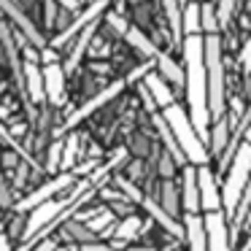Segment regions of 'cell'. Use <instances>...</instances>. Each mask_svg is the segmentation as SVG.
Wrapping results in <instances>:
<instances>
[{
  "instance_id": "cell-1",
  "label": "cell",
  "mask_w": 251,
  "mask_h": 251,
  "mask_svg": "<svg viewBox=\"0 0 251 251\" xmlns=\"http://www.w3.org/2000/svg\"><path fill=\"white\" fill-rule=\"evenodd\" d=\"M184 71H186V100H189V119L197 135L205 141L208 119H211V98H208V65H205V38L202 35H186L184 41Z\"/></svg>"
},
{
  "instance_id": "cell-2",
  "label": "cell",
  "mask_w": 251,
  "mask_h": 251,
  "mask_svg": "<svg viewBox=\"0 0 251 251\" xmlns=\"http://www.w3.org/2000/svg\"><path fill=\"white\" fill-rule=\"evenodd\" d=\"M249 181H251V143H240L235 159L229 162L224 189H222V205H224L227 216L235 219L240 202H243L246 189H249Z\"/></svg>"
},
{
  "instance_id": "cell-3",
  "label": "cell",
  "mask_w": 251,
  "mask_h": 251,
  "mask_svg": "<svg viewBox=\"0 0 251 251\" xmlns=\"http://www.w3.org/2000/svg\"><path fill=\"white\" fill-rule=\"evenodd\" d=\"M162 116H165V122H168V127L173 130V135H176V141H178L181 151L186 154V159H189L192 165H197V168H205L208 149H205V143H202V138L197 135L189 114H186L181 105H170V108L162 111Z\"/></svg>"
},
{
  "instance_id": "cell-4",
  "label": "cell",
  "mask_w": 251,
  "mask_h": 251,
  "mask_svg": "<svg viewBox=\"0 0 251 251\" xmlns=\"http://www.w3.org/2000/svg\"><path fill=\"white\" fill-rule=\"evenodd\" d=\"M205 65H208V98H211V116L216 122L224 119L227 100H224V62H222V41L219 35H205Z\"/></svg>"
},
{
  "instance_id": "cell-5",
  "label": "cell",
  "mask_w": 251,
  "mask_h": 251,
  "mask_svg": "<svg viewBox=\"0 0 251 251\" xmlns=\"http://www.w3.org/2000/svg\"><path fill=\"white\" fill-rule=\"evenodd\" d=\"M73 181H76V173H62V176H57V178L46 181V184H41L35 192H30V195L25 197V200H19V202H17V211H30V213H33L35 208H41L44 202H51V200H54L57 192L71 189Z\"/></svg>"
},
{
  "instance_id": "cell-6",
  "label": "cell",
  "mask_w": 251,
  "mask_h": 251,
  "mask_svg": "<svg viewBox=\"0 0 251 251\" xmlns=\"http://www.w3.org/2000/svg\"><path fill=\"white\" fill-rule=\"evenodd\" d=\"M125 87H127L125 78H116V81H111L105 89H100V92L95 95V98H89L87 103L81 105V108H76L71 116H68V119H65V130H73V127L78 125V122H84L87 116H92L95 111H100L105 103H111V100H114L116 95H122V89H125Z\"/></svg>"
},
{
  "instance_id": "cell-7",
  "label": "cell",
  "mask_w": 251,
  "mask_h": 251,
  "mask_svg": "<svg viewBox=\"0 0 251 251\" xmlns=\"http://www.w3.org/2000/svg\"><path fill=\"white\" fill-rule=\"evenodd\" d=\"M0 6H3V11H6V17L11 19L14 25L19 27V33H22V38L27 41L30 46H35V49H44L46 46V38H44V33H41L38 27H35L33 22H30V17L22 11V8L14 3V0H0Z\"/></svg>"
},
{
  "instance_id": "cell-8",
  "label": "cell",
  "mask_w": 251,
  "mask_h": 251,
  "mask_svg": "<svg viewBox=\"0 0 251 251\" xmlns=\"http://www.w3.org/2000/svg\"><path fill=\"white\" fill-rule=\"evenodd\" d=\"M103 8H105V0H98V3H89V8H87V11H84V14H78V17L73 19V22L68 25V27L62 30V33L57 35V38H54V46L60 49V46H62V44H68L71 38L81 35L84 30L89 27V25H95V22H98V17L103 14Z\"/></svg>"
},
{
  "instance_id": "cell-9",
  "label": "cell",
  "mask_w": 251,
  "mask_h": 251,
  "mask_svg": "<svg viewBox=\"0 0 251 251\" xmlns=\"http://www.w3.org/2000/svg\"><path fill=\"white\" fill-rule=\"evenodd\" d=\"M205 235L208 251H229V232H227V213H205Z\"/></svg>"
},
{
  "instance_id": "cell-10",
  "label": "cell",
  "mask_w": 251,
  "mask_h": 251,
  "mask_svg": "<svg viewBox=\"0 0 251 251\" xmlns=\"http://www.w3.org/2000/svg\"><path fill=\"white\" fill-rule=\"evenodd\" d=\"M197 184H200V202L205 208V213H216V211H224L222 205V192L216 189V178L213 173L205 168H197Z\"/></svg>"
},
{
  "instance_id": "cell-11",
  "label": "cell",
  "mask_w": 251,
  "mask_h": 251,
  "mask_svg": "<svg viewBox=\"0 0 251 251\" xmlns=\"http://www.w3.org/2000/svg\"><path fill=\"white\" fill-rule=\"evenodd\" d=\"M65 76L68 71L62 65H44V84H46V100L51 105L65 103Z\"/></svg>"
},
{
  "instance_id": "cell-12",
  "label": "cell",
  "mask_w": 251,
  "mask_h": 251,
  "mask_svg": "<svg viewBox=\"0 0 251 251\" xmlns=\"http://www.w3.org/2000/svg\"><path fill=\"white\" fill-rule=\"evenodd\" d=\"M181 202H184L186 213H197L202 208V202H200V184H197L195 165H186V168H184V192H181Z\"/></svg>"
},
{
  "instance_id": "cell-13",
  "label": "cell",
  "mask_w": 251,
  "mask_h": 251,
  "mask_svg": "<svg viewBox=\"0 0 251 251\" xmlns=\"http://www.w3.org/2000/svg\"><path fill=\"white\" fill-rule=\"evenodd\" d=\"M184 227H186V243H189V251H208L205 219H200L197 213H186Z\"/></svg>"
},
{
  "instance_id": "cell-14",
  "label": "cell",
  "mask_w": 251,
  "mask_h": 251,
  "mask_svg": "<svg viewBox=\"0 0 251 251\" xmlns=\"http://www.w3.org/2000/svg\"><path fill=\"white\" fill-rule=\"evenodd\" d=\"M25 87H27L33 103H44L46 100L44 68H38V62H25Z\"/></svg>"
},
{
  "instance_id": "cell-15",
  "label": "cell",
  "mask_w": 251,
  "mask_h": 251,
  "mask_svg": "<svg viewBox=\"0 0 251 251\" xmlns=\"http://www.w3.org/2000/svg\"><path fill=\"white\" fill-rule=\"evenodd\" d=\"M143 84H146L149 92L154 95L157 105H162V111H165V108H170V105H176V95L170 92L168 81H165V78L159 76V73H146V76H143Z\"/></svg>"
},
{
  "instance_id": "cell-16",
  "label": "cell",
  "mask_w": 251,
  "mask_h": 251,
  "mask_svg": "<svg viewBox=\"0 0 251 251\" xmlns=\"http://www.w3.org/2000/svg\"><path fill=\"white\" fill-rule=\"evenodd\" d=\"M95 30H98V22H95V25H89V27L84 30V33L78 35V38H76L73 49L68 51V60H65V71H68V73H73L78 65H81L84 54H87V49H89V41L95 38Z\"/></svg>"
},
{
  "instance_id": "cell-17",
  "label": "cell",
  "mask_w": 251,
  "mask_h": 251,
  "mask_svg": "<svg viewBox=\"0 0 251 251\" xmlns=\"http://www.w3.org/2000/svg\"><path fill=\"white\" fill-rule=\"evenodd\" d=\"M181 0H162L165 14L170 19V27H173V44L176 46H184V8H178Z\"/></svg>"
},
{
  "instance_id": "cell-18",
  "label": "cell",
  "mask_w": 251,
  "mask_h": 251,
  "mask_svg": "<svg viewBox=\"0 0 251 251\" xmlns=\"http://www.w3.org/2000/svg\"><path fill=\"white\" fill-rule=\"evenodd\" d=\"M157 68H159V76H162L165 81L184 84V87H186V71H184V68H181L170 54H165V51H162V54L157 57Z\"/></svg>"
},
{
  "instance_id": "cell-19",
  "label": "cell",
  "mask_w": 251,
  "mask_h": 251,
  "mask_svg": "<svg viewBox=\"0 0 251 251\" xmlns=\"http://www.w3.org/2000/svg\"><path fill=\"white\" fill-rule=\"evenodd\" d=\"M125 41L138 51V54H143V57H151V60H157V57L162 54V51H157V46H154L151 41L143 35V30H138V27H130V30H127Z\"/></svg>"
},
{
  "instance_id": "cell-20",
  "label": "cell",
  "mask_w": 251,
  "mask_h": 251,
  "mask_svg": "<svg viewBox=\"0 0 251 251\" xmlns=\"http://www.w3.org/2000/svg\"><path fill=\"white\" fill-rule=\"evenodd\" d=\"M154 125H157V130H159V135H162V141H165V146H168V151L173 154V159H176V165H184V159H186V154L181 151V146H178V141H176V135H173V130L168 127V122H165V116H154Z\"/></svg>"
},
{
  "instance_id": "cell-21",
  "label": "cell",
  "mask_w": 251,
  "mask_h": 251,
  "mask_svg": "<svg viewBox=\"0 0 251 251\" xmlns=\"http://www.w3.org/2000/svg\"><path fill=\"white\" fill-rule=\"evenodd\" d=\"M200 30H202V6H197V0H195V3L184 6V33L200 35Z\"/></svg>"
},
{
  "instance_id": "cell-22",
  "label": "cell",
  "mask_w": 251,
  "mask_h": 251,
  "mask_svg": "<svg viewBox=\"0 0 251 251\" xmlns=\"http://www.w3.org/2000/svg\"><path fill=\"white\" fill-rule=\"evenodd\" d=\"M159 205L176 219V213H178V192H176L173 181H165L162 184V200H159Z\"/></svg>"
},
{
  "instance_id": "cell-23",
  "label": "cell",
  "mask_w": 251,
  "mask_h": 251,
  "mask_svg": "<svg viewBox=\"0 0 251 251\" xmlns=\"http://www.w3.org/2000/svg\"><path fill=\"white\" fill-rule=\"evenodd\" d=\"M76 157H78V135L73 132V135L65 138V149H62V165L60 168L68 173V170L76 165Z\"/></svg>"
},
{
  "instance_id": "cell-24",
  "label": "cell",
  "mask_w": 251,
  "mask_h": 251,
  "mask_svg": "<svg viewBox=\"0 0 251 251\" xmlns=\"http://www.w3.org/2000/svg\"><path fill=\"white\" fill-rule=\"evenodd\" d=\"M138 229H141V219L138 216H127L122 219L119 224H116V240H132L138 235Z\"/></svg>"
},
{
  "instance_id": "cell-25",
  "label": "cell",
  "mask_w": 251,
  "mask_h": 251,
  "mask_svg": "<svg viewBox=\"0 0 251 251\" xmlns=\"http://www.w3.org/2000/svg\"><path fill=\"white\" fill-rule=\"evenodd\" d=\"M111 224H114V213H111V211H100L95 219H89V222H87V227L92 229V232H103L105 235L108 229H111V232H116V227H111Z\"/></svg>"
},
{
  "instance_id": "cell-26",
  "label": "cell",
  "mask_w": 251,
  "mask_h": 251,
  "mask_svg": "<svg viewBox=\"0 0 251 251\" xmlns=\"http://www.w3.org/2000/svg\"><path fill=\"white\" fill-rule=\"evenodd\" d=\"M227 138H229V122H227V119L216 122V130L211 132V146H213V151H224V146H227Z\"/></svg>"
},
{
  "instance_id": "cell-27",
  "label": "cell",
  "mask_w": 251,
  "mask_h": 251,
  "mask_svg": "<svg viewBox=\"0 0 251 251\" xmlns=\"http://www.w3.org/2000/svg\"><path fill=\"white\" fill-rule=\"evenodd\" d=\"M219 30V14L213 6H202V33L205 35H216Z\"/></svg>"
},
{
  "instance_id": "cell-28",
  "label": "cell",
  "mask_w": 251,
  "mask_h": 251,
  "mask_svg": "<svg viewBox=\"0 0 251 251\" xmlns=\"http://www.w3.org/2000/svg\"><path fill=\"white\" fill-rule=\"evenodd\" d=\"M65 229H68V232H71L76 240H81V246H84V243H92V235H95V232L87 227V224L81 227V222H65Z\"/></svg>"
},
{
  "instance_id": "cell-29",
  "label": "cell",
  "mask_w": 251,
  "mask_h": 251,
  "mask_svg": "<svg viewBox=\"0 0 251 251\" xmlns=\"http://www.w3.org/2000/svg\"><path fill=\"white\" fill-rule=\"evenodd\" d=\"M105 25H108V27H114L116 33H122V35H127V30L132 27V25L127 22V19L122 17L119 11H111V14H105Z\"/></svg>"
},
{
  "instance_id": "cell-30",
  "label": "cell",
  "mask_w": 251,
  "mask_h": 251,
  "mask_svg": "<svg viewBox=\"0 0 251 251\" xmlns=\"http://www.w3.org/2000/svg\"><path fill=\"white\" fill-rule=\"evenodd\" d=\"M235 3H238V0H219V8H216L219 25H227L229 22V17H232V11H235Z\"/></svg>"
},
{
  "instance_id": "cell-31",
  "label": "cell",
  "mask_w": 251,
  "mask_h": 251,
  "mask_svg": "<svg viewBox=\"0 0 251 251\" xmlns=\"http://www.w3.org/2000/svg\"><path fill=\"white\" fill-rule=\"evenodd\" d=\"M138 95H141V100H143V105H146V111H154V108H157V100H154L151 92H149L146 84H141V87H138Z\"/></svg>"
},
{
  "instance_id": "cell-32",
  "label": "cell",
  "mask_w": 251,
  "mask_h": 251,
  "mask_svg": "<svg viewBox=\"0 0 251 251\" xmlns=\"http://www.w3.org/2000/svg\"><path fill=\"white\" fill-rule=\"evenodd\" d=\"M238 60H240V65H243V71H251V35H249V41L243 44V49H240Z\"/></svg>"
},
{
  "instance_id": "cell-33",
  "label": "cell",
  "mask_w": 251,
  "mask_h": 251,
  "mask_svg": "<svg viewBox=\"0 0 251 251\" xmlns=\"http://www.w3.org/2000/svg\"><path fill=\"white\" fill-rule=\"evenodd\" d=\"M81 251H119L116 246H108V243H84Z\"/></svg>"
},
{
  "instance_id": "cell-34",
  "label": "cell",
  "mask_w": 251,
  "mask_h": 251,
  "mask_svg": "<svg viewBox=\"0 0 251 251\" xmlns=\"http://www.w3.org/2000/svg\"><path fill=\"white\" fill-rule=\"evenodd\" d=\"M173 162H176V159H170L168 154H165V157L159 159V170H162V176H170V173H173V168H176Z\"/></svg>"
},
{
  "instance_id": "cell-35",
  "label": "cell",
  "mask_w": 251,
  "mask_h": 251,
  "mask_svg": "<svg viewBox=\"0 0 251 251\" xmlns=\"http://www.w3.org/2000/svg\"><path fill=\"white\" fill-rule=\"evenodd\" d=\"M33 251H60V246H57V243H54V240H51V238H46V240H41V243L35 246Z\"/></svg>"
},
{
  "instance_id": "cell-36",
  "label": "cell",
  "mask_w": 251,
  "mask_h": 251,
  "mask_svg": "<svg viewBox=\"0 0 251 251\" xmlns=\"http://www.w3.org/2000/svg\"><path fill=\"white\" fill-rule=\"evenodd\" d=\"M41 60H44V65H57V51L44 49V51H41Z\"/></svg>"
},
{
  "instance_id": "cell-37",
  "label": "cell",
  "mask_w": 251,
  "mask_h": 251,
  "mask_svg": "<svg viewBox=\"0 0 251 251\" xmlns=\"http://www.w3.org/2000/svg\"><path fill=\"white\" fill-rule=\"evenodd\" d=\"M60 6H65V11H76L78 8V0H57Z\"/></svg>"
},
{
  "instance_id": "cell-38",
  "label": "cell",
  "mask_w": 251,
  "mask_h": 251,
  "mask_svg": "<svg viewBox=\"0 0 251 251\" xmlns=\"http://www.w3.org/2000/svg\"><path fill=\"white\" fill-rule=\"evenodd\" d=\"M3 205H11V189H8V184H3Z\"/></svg>"
},
{
  "instance_id": "cell-39",
  "label": "cell",
  "mask_w": 251,
  "mask_h": 251,
  "mask_svg": "<svg viewBox=\"0 0 251 251\" xmlns=\"http://www.w3.org/2000/svg\"><path fill=\"white\" fill-rule=\"evenodd\" d=\"M0 251H11V240H8V235L0 238Z\"/></svg>"
},
{
  "instance_id": "cell-40",
  "label": "cell",
  "mask_w": 251,
  "mask_h": 251,
  "mask_svg": "<svg viewBox=\"0 0 251 251\" xmlns=\"http://www.w3.org/2000/svg\"><path fill=\"white\" fill-rule=\"evenodd\" d=\"M122 251H154V249H149V246H130V249H122Z\"/></svg>"
},
{
  "instance_id": "cell-41",
  "label": "cell",
  "mask_w": 251,
  "mask_h": 251,
  "mask_svg": "<svg viewBox=\"0 0 251 251\" xmlns=\"http://www.w3.org/2000/svg\"><path fill=\"white\" fill-rule=\"evenodd\" d=\"M249 119V127H246V143H251V116H246Z\"/></svg>"
},
{
  "instance_id": "cell-42",
  "label": "cell",
  "mask_w": 251,
  "mask_h": 251,
  "mask_svg": "<svg viewBox=\"0 0 251 251\" xmlns=\"http://www.w3.org/2000/svg\"><path fill=\"white\" fill-rule=\"evenodd\" d=\"M181 3H184V6H189V3H195V0H181Z\"/></svg>"
},
{
  "instance_id": "cell-43",
  "label": "cell",
  "mask_w": 251,
  "mask_h": 251,
  "mask_svg": "<svg viewBox=\"0 0 251 251\" xmlns=\"http://www.w3.org/2000/svg\"><path fill=\"white\" fill-rule=\"evenodd\" d=\"M130 3H138V0H130Z\"/></svg>"
},
{
  "instance_id": "cell-44",
  "label": "cell",
  "mask_w": 251,
  "mask_h": 251,
  "mask_svg": "<svg viewBox=\"0 0 251 251\" xmlns=\"http://www.w3.org/2000/svg\"><path fill=\"white\" fill-rule=\"evenodd\" d=\"M92 3H98V0H92Z\"/></svg>"
},
{
  "instance_id": "cell-45",
  "label": "cell",
  "mask_w": 251,
  "mask_h": 251,
  "mask_svg": "<svg viewBox=\"0 0 251 251\" xmlns=\"http://www.w3.org/2000/svg\"><path fill=\"white\" fill-rule=\"evenodd\" d=\"M60 251H62V249H60Z\"/></svg>"
}]
</instances>
